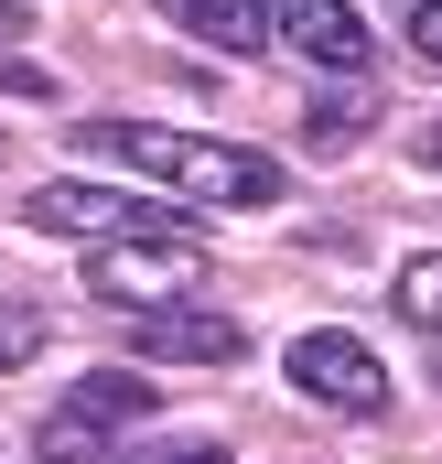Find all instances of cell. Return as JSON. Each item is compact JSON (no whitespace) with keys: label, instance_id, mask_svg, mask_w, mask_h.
Returning a JSON list of instances; mask_svg holds the SVG:
<instances>
[{"label":"cell","instance_id":"cell-7","mask_svg":"<svg viewBox=\"0 0 442 464\" xmlns=\"http://www.w3.org/2000/svg\"><path fill=\"white\" fill-rule=\"evenodd\" d=\"M162 206H130V195H109V184H33L22 195V227L43 237H109V227H151Z\"/></svg>","mask_w":442,"mask_h":464},{"label":"cell","instance_id":"cell-15","mask_svg":"<svg viewBox=\"0 0 442 464\" xmlns=\"http://www.w3.org/2000/svg\"><path fill=\"white\" fill-rule=\"evenodd\" d=\"M421 162H432V173H442V130H421Z\"/></svg>","mask_w":442,"mask_h":464},{"label":"cell","instance_id":"cell-8","mask_svg":"<svg viewBox=\"0 0 442 464\" xmlns=\"http://www.w3.org/2000/svg\"><path fill=\"white\" fill-rule=\"evenodd\" d=\"M162 22H184L216 54H270V0H151Z\"/></svg>","mask_w":442,"mask_h":464},{"label":"cell","instance_id":"cell-12","mask_svg":"<svg viewBox=\"0 0 442 464\" xmlns=\"http://www.w3.org/2000/svg\"><path fill=\"white\" fill-rule=\"evenodd\" d=\"M410 44H421V65L442 76V0H421V11H410Z\"/></svg>","mask_w":442,"mask_h":464},{"label":"cell","instance_id":"cell-3","mask_svg":"<svg viewBox=\"0 0 442 464\" xmlns=\"http://www.w3.org/2000/svg\"><path fill=\"white\" fill-rule=\"evenodd\" d=\"M151 411H162V389H140V367H98V378H76V400L43 411L33 464H109Z\"/></svg>","mask_w":442,"mask_h":464},{"label":"cell","instance_id":"cell-6","mask_svg":"<svg viewBox=\"0 0 442 464\" xmlns=\"http://www.w3.org/2000/svg\"><path fill=\"white\" fill-rule=\"evenodd\" d=\"M140 324V356L151 367H237L248 356V335L226 324V314H206V303H151V314H130Z\"/></svg>","mask_w":442,"mask_h":464},{"label":"cell","instance_id":"cell-9","mask_svg":"<svg viewBox=\"0 0 442 464\" xmlns=\"http://www.w3.org/2000/svg\"><path fill=\"white\" fill-rule=\"evenodd\" d=\"M389 303H399V324H410V335H432V356H442V248H421V259H399Z\"/></svg>","mask_w":442,"mask_h":464},{"label":"cell","instance_id":"cell-14","mask_svg":"<svg viewBox=\"0 0 442 464\" xmlns=\"http://www.w3.org/2000/svg\"><path fill=\"white\" fill-rule=\"evenodd\" d=\"M22 33H33V22H22V0H0V44H22Z\"/></svg>","mask_w":442,"mask_h":464},{"label":"cell","instance_id":"cell-5","mask_svg":"<svg viewBox=\"0 0 442 464\" xmlns=\"http://www.w3.org/2000/svg\"><path fill=\"white\" fill-rule=\"evenodd\" d=\"M270 33H281L303 65H324V76H367V54H378V33H367L345 0H270Z\"/></svg>","mask_w":442,"mask_h":464},{"label":"cell","instance_id":"cell-11","mask_svg":"<svg viewBox=\"0 0 442 464\" xmlns=\"http://www.w3.org/2000/svg\"><path fill=\"white\" fill-rule=\"evenodd\" d=\"M33 346H43V314L33 303H0V367H22Z\"/></svg>","mask_w":442,"mask_h":464},{"label":"cell","instance_id":"cell-13","mask_svg":"<svg viewBox=\"0 0 442 464\" xmlns=\"http://www.w3.org/2000/svg\"><path fill=\"white\" fill-rule=\"evenodd\" d=\"M140 464H226V443H173V454H140Z\"/></svg>","mask_w":442,"mask_h":464},{"label":"cell","instance_id":"cell-4","mask_svg":"<svg viewBox=\"0 0 442 464\" xmlns=\"http://www.w3.org/2000/svg\"><path fill=\"white\" fill-rule=\"evenodd\" d=\"M281 378H292L313 411H345V421H378V411H389V367H378L367 335H345V324L292 335V346H281Z\"/></svg>","mask_w":442,"mask_h":464},{"label":"cell","instance_id":"cell-10","mask_svg":"<svg viewBox=\"0 0 442 464\" xmlns=\"http://www.w3.org/2000/svg\"><path fill=\"white\" fill-rule=\"evenodd\" d=\"M303 130H313V151H345V140L367 130V76H356V98H313V119H303Z\"/></svg>","mask_w":442,"mask_h":464},{"label":"cell","instance_id":"cell-2","mask_svg":"<svg viewBox=\"0 0 442 464\" xmlns=\"http://www.w3.org/2000/svg\"><path fill=\"white\" fill-rule=\"evenodd\" d=\"M206 281V248L184 227H109V237H87V292L98 303H119V314H151V303H184Z\"/></svg>","mask_w":442,"mask_h":464},{"label":"cell","instance_id":"cell-1","mask_svg":"<svg viewBox=\"0 0 442 464\" xmlns=\"http://www.w3.org/2000/svg\"><path fill=\"white\" fill-rule=\"evenodd\" d=\"M76 140H87V162L151 173V184H173V195H195V206H281V195H292V173H281L270 151H237V140H216V130H162V119H87Z\"/></svg>","mask_w":442,"mask_h":464}]
</instances>
